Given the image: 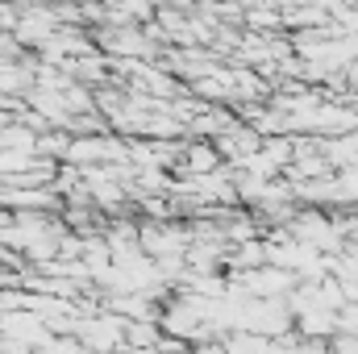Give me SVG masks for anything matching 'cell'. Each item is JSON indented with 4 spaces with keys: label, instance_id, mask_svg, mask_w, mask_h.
Returning <instances> with one entry per match:
<instances>
[{
    "label": "cell",
    "instance_id": "cell-1",
    "mask_svg": "<svg viewBox=\"0 0 358 354\" xmlns=\"http://www.w3.org/2000/svg\"><path fill=\"white\" fill-rule=\"evenodd\" d=\"M179 163H183V171H187V176H208V171H217L221 155H217V146H213V142H196Z\"/></svg>",
    "mask_w": 358,
    "mask_h": 354
}]
</instances>
